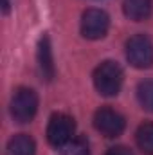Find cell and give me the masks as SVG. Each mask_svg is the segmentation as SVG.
<instances>
[{
    "mask_svg": "<svg viewBox=\"0 0 153 155\" xmlns=\"http://www.w3.org/2000/svg\"><path fill=\"white\" fill-rule=\"evenodd\" d=\"M124 81L122 69L115 61H103L94 71V87L101 96H117Z\"/></svg>",
    "mask_w": 153,
    "mask_h": 155,
    "instance_id": "obj_1",
    "label": "cell"
},
{
    "mask_svg": "<svg viewBox=\"0 0 153 155\" xmlns=\"http://www.w3.org/2000/svg\"><path fill=\"white\" fill-rule=\"evenodd\" d=\"M9 110H11V117L16 123H22V124L31 123L38 112V94L27 87L18 88L11 97Z\"/></svg>",
    "mask_w": 153,
    "mask_h": 155,
    "instance_id": "obj_2",
    "label": "cell"
},
{
    "mask_svg": "<svg viewBox=\"0 0 153 155\" xmlns=\"http://www.w3.org/2000/svg\"><path fill=\"white\" fill-rule=\"evenodd\" d=\"M126 58L135 69L153 67V41L146 35H135L126 41Z\"/></svg>",
    "mask_w": 153,
    "mask_h": 155,
    "instance_id": "obj_3",
    "label": "cell"
},
{
    "mask_svg": "<svg viewBox=\"0 0 153 155\" xmlns=\"http://www.w3.org/2000/svg\"><path fill=\"white\" fill-rule=\"evenodd\" d=\"M74 130H76V123L70 116L54 114L47 124V141H49V144H52L56 148L65 146L74 139Z\"/></svg>",
    "mask_w": 153,
    "mask_h": 155,
    "instance_id": "obj_4",
    "label": "cell"
},
{
    "mask_svg": "<svg viewBox=\"0 0 153 155\" xmlns=\"http://www.w3.org/2000/svg\"><path fill=\"white\" fill-rule=\"evenodd\" d=\"M110 27V16L103 9H86L81 16V35L86 40L105 38Z\"/></svg>",
    "mask_w": 153,
    "mask_h": 155,
    "instance_id": "obj_5",
    "label": "cell"
},
{
    "mask_svg": "<svg viewBox=\"0 0 153 155\" xmlns=\"http://www.w3.org/2000/svg\"><path fill=\"white\" fill-rule=\"evenodd\" d=\"M94 126H96V130L101 135L114 139V137H119L124 132L126 119L121 116L117 110H114V108L103 107V108H99L94 114Z\"/></svg>",
    "mask_w": 153,
    "mask_h": 155,
    "instance_id": "obj_6",
    "label": "cell"
},
{
    "mask_svg": "<svg viewBox=\"0 0 153 155\" xmlns=\"http://www.w3.org/2000/svg\"><path fill=\"white\" fill-rule=\"evenodd\" d=\"M38 69L40 74L45 81H50L56 74V67H54V58H52V47H50V40L47 35H43L38 41Z\"/></svg>",
    "mask_w": 153,
    "mask_h": 155,
    "instance_id": "obj_7",
    "label": "cell"
},
{
    "mask_svg": "<svg viewBox=\"0 0 153 155\" xmlns=\"http://www.w3.org/2000/svg\"><path fill=\"white\" fill-rule=\"evenodd\" d=\"M122 11L133 22L148 20L153 11V0H122Z\"/></svg>",
    "mask_w": 153,
    "mask_h": 155,
    "instance_id": "obj_8",
    "label": "cell"
},
{
    "mask_svg": "<svg viewBox=\"0 0 153 155\" xmlns=\"http://www.w3.org/2000/svg\"><path fill=\"white\" fill-rule=\"evenodd\" d=\"M5 155H36L34 139L27 134H16L9 139L5 146Z\"/></svg>",
    "mask_w": 153,
    "mask_h": 155,
    "instance_id": "obj_9",
    "label": "cell"
},
{
    "mask_svg": "<svg viewBox=\"0 0 153 155\" xmlns=\"http://www.w3.org/2000/svg\"><path fill=\"white\" fill-rule=\"evenodd\" d=\"M135 141L144 155H153V123H142L137 128Z\"/></svg>",
    "mask_w": 153,
    "mask_h": 155,
    "instance_id": "obj_10",
    "label": "cell"
},
{
    "mask_svg": "<svg viewBox=\"0 0 153 155\" xmlns=\"http://www.w3.org/2000/svg\"><path fill=\"white\" fill-rule=\"evenodd\" d=\"M137 99L141 107L148 112H153V79H144L137 87Z\"/></svg>",
    "mask_w": 153,
    "mask_h": 155,
    "instance_id": "obj_11",
    "label": "cell"
},
{
    "mask_svg": "<svg viewBox=\"0 0 153 155\" xmlns=\"http://www.w3.org/2000/svg\"><path fill=\"white\" fill-rule=\"evenodd\" d=\"M63 155H90L88 141H85L83 137L72 139L69 144H65V152H63Z\"/></svg>",
    "mask_w": 153,
    "mask_h": 155,
    "instance_id": "obj_12",
    "label": "cell"
},
{
    "mask_svg": "<svg viewBox=\"0 0 153 155\" xmlns=\"http://www.w3.org/2000/svg\"><path fill=\"white\" fill-rule=\"evenodd\" d=\"M105 155H133V153L124 146H115V148H110Z\"/></svg>",
    "mask_w": 153,
    "mask_h": 155,
    "instance_id": "obj_13",
    "label": "cell"
},
{
    "mask_svg": "<svg viewBox=\"0 0 153 155\" xmlns=\"http://www.w3.org/2000/svg\"><path fill=\"white\" fill-rule=\"evenodd\" d=\"M2 7H4V13L7 15L9 9H11V0H2Z\"/></svg>",
    "mask_w": 153,
    "mask_h": 155,
    "instance_id": "obj_14",
    "label": "cell"
}]
</instances>
